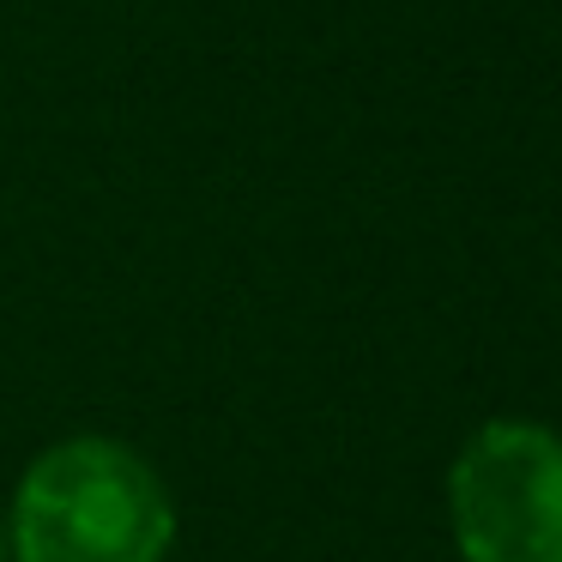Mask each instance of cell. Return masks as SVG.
Instances as JSON below:
<instances>
[{"label": "cell", "mask_w": 562, "mask_h": 562, "mask_svg": "<svg viewBox=\"0 0 562 562\" xmlns=\"http://www.w3.org/2000/svg\"><path fill=\"white\" fill-rule=\"evenodd\" d=\"M176 508L139 448L115 436H74L25 465L7 520L19 562H164Z\"/></svg>", "instance_id": "6da1fadb"}, {"label": "cell", "mask_w": 562, "mask_h": 562, "mask_svg": "<svg viewBox=\"0 0 562 562\" xmlns=\"http://www.w3.org/2000/svg\"><path fill=\"white\" fill-rule=\"evenodd\" d=\"M448 526L465 562H562V436L496 417L448 472Z\"/></svg>", "instance_id": "7a4b0ae2"}, {"label": "cell", "mask_w": 562, "mask_h": 562, "mask_svg": "<svg viewBox=\"0 0 562 562\" xmlns=\"http://www.w3.org/2000/svg\"><path fill=\"white\" fill-rule=\"evenodd\" d=\"M13 557V550H7V514H0V562Z\"/></svg>", "instance_id": "3957f363"}]
</instances>
